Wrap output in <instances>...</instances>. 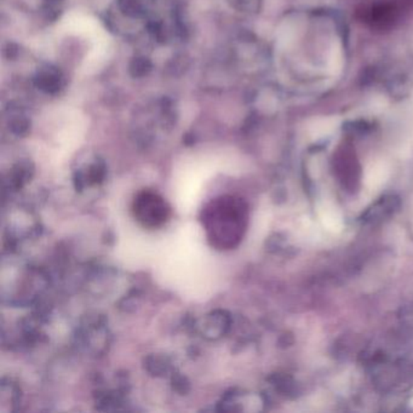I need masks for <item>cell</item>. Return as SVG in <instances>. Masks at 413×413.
<instances>
[{
    "mask_svg": "<svg viewBox=\"0 0 413 413\" xmlns=\"http://www.w3.org/2000/svg\"><path fill=\"white\" fill-rule=\"evenodd\" d=\"M244 209L236 199L224 195L207 204L203 224L212 246L219 250L234 248L244 229Z\"/></svg>",
    "mask_w": 413,
    "mask_h": 413,
    "instance_id": "obj_1",
    "label": "cell"
},
{
    "mask_svg": "<svg viewBox=\"0 0 413 413\" xmlns=\"http://www.w3.org/2000/svg\"><path fill=\"white\" fill-rule=\"evenodd\" d=\"M133 217L148 229H155L166 224L170 217V207L160 195L143 190L137 194L133 204Z\"/></svg>",
    "mask_w": 413,
    "mask_h": 413,
    "instance_id": "obj_2",
    "label": "cell"
},
{
    "mask_svg": "<svg viewBox=\"0 0 413 413\" xmlns=\"http://www.w3.org/2000/svg\"><path fill=\"white\" fill-rule=\"evenodd\" d=\"M319 217L321 219L324 227L330 231L337 233L343 228V219L337 207L331 203H322L319 206Z\"/></svg>",
    "mask_w": 413,
    "mask_h": 413,
    "instance_id": "obj_3",
    "label": "cell"
},
{
    "mask_svg": "<svg viewBox=\"0 0 413 413\" xmlns=\"http://www.w3.org/2000/svg\"><path fill=\"white\" fill-rule=\"evenodd\" d=\"M388 176V166L385 165V163H376L375 165H372L368 169V174H366V185L372 189L378 188L385 182Z\"/></svg>",
    "mask_w": 413,
    "mask_h": 413,
    "instance_id": "obj_4",
    "label": "cell"
},
{
    "mask_svg": "<svg viewBox=\"0 0 413 413\" xmlns=\"http://www.w3.org/2000/svg\"><path fill=\"white\" fill-rule=\"evenodd\" d=\"M411 404H412V406H413V400H412V402H411Z\"/></svg>",
    "mask_w": 413,
    "mask_h": 413,
    "instance_id": "obj_5",
    "label": "cell"
}]
</instances>
